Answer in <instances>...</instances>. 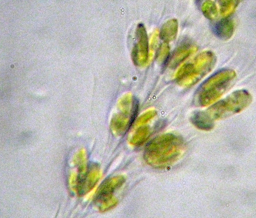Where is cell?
Returning <instances> with one entry per match:
<instances>
[{
	"label": "cell",
	"mask_w": 256,
	"mask_h": 218,
	"mask_svg": "<svg viewBox=\"0 0 256 218\" xmlns=\"http://www.w3.org/2000/svg\"><path fill=\"white\" fill-rule=\"evenodd\" d=\"M120 186L118 181L106 180L99 186L95 197V202L99 209L105 211L116 205L113 197V192Z\"/></svg>",
	"instance_id": "6da1fadb"
},
{
	"label": "cell",
	"mask_w": 256,
	"mask_h": 218,
	"mask_svg": "<svg viewBox=\"0 0 256 218\" xmlns=\"http://www.w3.org/2000/svg\"><path fill=\"white\" fill-rule=\"evenodd\" d=\"M219 72H217V79H216V74H214L215 81H211L210 77L209 78L212 82V85L210 84V86L206 84L205 83L202 84L206 86L201 85L200 88V91L198 97L197 103L199 105L204 106L205 103L208 96L210 93H215V92L218 93L220 92H222L225 91L229 86V84L231 82L233 77H219L218 79Z\"/></svg>",
	"instance_id": "7a4b0ae2"
},
{
	"label": "cell",
	"mask_w": 256,
	"mask_h": 218,
	"mask_svg": "<svg viewBox=\"0 0 256 218\" xmlns=\"http://www.w3.org/2000/svg\"><path fill=\"white\" fill-rule=\"evenodd\" d=\"M234 26L232 21L227 17L222 18L216 22L213 27L215 35L222 40L229 39L233 33Z\"/></svg>",
	"instance_id": "3957f363"
},
{
	"label": "cell",
	"mask_w": 256,
	"mask_h": 218,
	"mask_svg": "<svg viewBox=\"0 0 256 218\" xmlns=\"http://www.w3.org/2000/svg\"><path fill=\"white\" fill-rule=\"evenodd\" d=\"M178 28L177 19H172L169 20L162 26L159 34L160 38L167 43L173 40L177 36Z\"/></svg>",
	"instance_id": "277c9868"
},
{
	"label": "cell",
	"mask_w": 256,
	"mask_h": 218,
	"mask_svg": "<svg viewBox=\"0 0 256 218\" xmlns=\"http://www.w3.org/2000/svg\"><path fill=\"white\" fill-rule=\"evenodd\" d=\"M191 120L194 126L202 130H209L214 126L212 119L204 111H199L194 113L191 116Z\"/></svg>",
	"instance_id": "5b68a950"
},
{
	"label": "cell",
	"mask_w": 256,
	"mask_h": 218,
	"mask_svg": "<svg viewBox=\"0 0 256 218\" xmlns=\"http://www.w3.org/2000/svg\"><path fill=\"white\" fill-rule=\"evenodd\" d=\"M195 48L191 47L188 44L184 45L178 48L173 53L171 57L174 61L176 62L182 61L190 55Z\"/></svg>",
	"instance_id": "8992f818"
},
{
	"label": "cell",
	"mask_w": 256,
	"mask_h": 218,
	"mask_svg": "<svg viewBox=\"0 0 256 218\" xmlns=\"http://www.w3.org/2000/svg\"><path fill=\"white\" fill-rule=\"evenodd\" d=\"M219 4L221 15L227 17L233 13L239 2L238 0H220Z\"/></svg>",
	"instance_id": "52a82bcc"
},
{
	"label": "cell",
	"mask_w": 256,
	"mask_h": 218,
	"mask_svg": "<svg viewBox=\"0 0 256 218\" xmlns=\"http://www.w3.org/2000/svg\"><path fill=\"white\" fill-rule=\"evenodd\" d=\"M202 12L207 18L213 20L217 16L218 9L215 3L212 1L208 0L204 2L201 7Z\"/></svg>",
	"instance_id": "ba28073f"
}]
</instances>
